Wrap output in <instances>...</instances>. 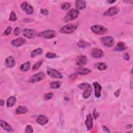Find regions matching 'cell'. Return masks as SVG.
<instances>
[{
  "instance_id": "cell-35",
  "label": "cell",
  "mask_w": 133,
  "mask_h": 133,
  "mask_svg": "<svg viewBox=\"0 0 133 133\" xmlns=\"http://www.w3.org/2000/svg\"><path fill=\"white\" fill-rule=\"evenodd\" d=\"M53 96V94L51 93H47L45 95L44 97V99L45 100H49L50 99H51L52 98Z\"/></svg>"
},
{
  "instance_id": "cell-9",
  "label": "cell",
  "mask_w": 133,
  "mask_h": 133,
  "mask_svg": "<svg viewBox=\"0 0 133 133\" xmlns=\"http://www.w3.org/2000/svg\"><path fill=\"white\" fill-rule=\"evenodd\" d=\"M20 7L23 11L25 12L26 14H28V15L32 14L34 12L33 7L26 2H23L21 4Z\"/></svg>"
},
{
  "instance_id": "cell-30",
  "label": "cell",
  "mask_w": 133,
  "mask_h": 133,
  "mask_svg": "<svg viewBox=\"0 0 133 133\" xmlns=\"http://www.w3.org/2000/svg\"><path fill=\"white\" fill-rule=\"evenodd\" d=\"M88 45H90V44L88 42L84 41H80L78 43V46L80 47H85L88 46Z\"/></svg>"
},
{
  "instance_id": "cell-19",
  "label": "cell",
  "mask_w": 133,
  "mask_h": 133,
  "mask_svg": "<svg viewBox=\"0 0 133 133\" xmlns=\"http://www.w3.org/2000/svg\"><path fill=\"white\" fill-rule=\"evenodd\" d=\"M85 124L88 130H90L93 127V118L91 114H88L87 116L86 120L85 121Z\"/></svg>"
},
{
  "instance_id": "cell-4",
  "label": "cell",
  "mask_w": 133,
  "mask_h": 133,
  "mask_svg": "<svg viewBox=\"0 0 133 133\" xmlns=\"http://www.w3.org/2000/svg\"><path fill=\"white\" fill-rule=\"evenodd\" d=\"M79 14V12L77 10L72 9L71 10L65 17L64 20L65 22H68L73 19H75L77 17Z\"/></svg>"
},
{
  "instance_id": "cell-27",
  "label": "cell",
  "mask_w": 133,
  "mask_h": 133,
  "mask_svg": "<svg viewBox=\"0 0 133 133\" xmlns=\"http://www.w3.org/2000/svg\"><path fill=\"white\" fill-rule=\"evenodd\" d=\"M61 84V82L60 81L52 82L50 84V87L52 89H57L60 87Z\"/></svg>"
},
{
  "instance_id": "cell-11",
  "label": "cell",
  "mask_w": 133,
  "mask_h": 133,
  "mask_svg": "<svg viewBox=\"0 0 133 133\" xmlns=\"http://www.w3.org/2000/svg\"><path fill=\"white\" fill-rule=\"evenodd\" d=\"M91 55L93 57L95 58H101L103 56V52L101 49L94 48L91 51Z\"/></svg>"
},
{
  "instance_id": "cell-17",
  "label": "cell",
  "mask_w": 133,
  "mask_h": 133,
  "mask_svg": "<svg viewBox=\"0 0 133 133\" xmlns=\"http://www.w3.org/2000/svg\"><path fill=\"white\" fill-rule=\"evenodd\" d=\"M48 122V118L43 115L39 116L37 119V122L41 125H44L47 124Z\"/></svg>"
},
{
  "instance_id": "cell-24",
  "label": "cell",
  "mask_w": 133,
  "mask_h": 133,
  "mask_svg": "<svg viewBox=\"0 0 133 133\" xmlns=\"http://www.w3.org/2000/svg\"><path fill=\"white\" fill-rule=\"evenodd\" d=\"M16 102V99L15 97L12 96L10 97L7 100V107H12L14 106Z\"/></svg>"
},
{
  "instance_id": "cell-42",
  "label": "cell",
  "mask_w": 133,
  "mask_h": 133,
  "mask_svg": "<svg viewBox=\"0 0 133 133\" xmlns=\"http://www.w3.org/2000/svg\"><path fill=\"white\" fill-rule=\"evenodd\" d=\"M0 103H1V105H3L4 104V101L3 100H1L0 101Z\"/></svg>"
},
{
  "instance_id": "cell-1",
  "label": "cell",
  "mask_w": 133,
  "mask_h": 133,
  "mask_svg": "<svg viewBox=\"0 0 133 133\" xmlns=\"http://www.w3.org/2000/svg\"><path fill=\"white\" fill-rule=\"evenodd\" d=\"M77 26L74 23L68 24L60 29V32L64 34H70L73 33L77 28Z\"/></svg>"
},
{
  "instance_id": "cell-29",
  "label": "cell",
  "mask_w": 133,
  "mask_h": 133,
  "mask_svg": "<svg viewBox=\"0 0 133 133\" xmlns=\"http://www.w3.org/2000/svg\"><path fill=\"white\" fill-rule=\"evenodd\" d=\"M61 8L64 11H67L68 10H69L70 8V7H71V4L69 3H64L61 5Z\"/></svg>"
},
{
  "instance_id": "cell-20",
  "label": "cell",
  "mask_w": 133,
  "mask_h": 133,
  "mask_svg": "<svg viewBox=\"0 0 133 133\" xmlns=\"http://www.w3.org/2000/svg\"><path fill=\"white\" fill-rule=\"evenodd\" d=\"M91 70L87 69V68H82L80 67L77 69V72L78 74L81 75H85L87 74H89L91 73Z\"/></svg>"
},
{
  "instance_id": "cell-36",
  "label": "cell",
  "mask_w": 133,
  "mask_h": 133,
  "mask_svg": "<svg viewBox=\"0 0 133 133\" xmlns=\"http://www.w3.org/2000/svg\"><path fill=\"white\" fill-rule=\"evenodd\" d=\"M12 28L10 27V26H8V27L7 28V29H6V30L4 32V34L6 35V36H8L11 34V32H12Z\"/></svg>"
},
{
  "instance_id": "cell-37",
  "label": "cell",
  "mask_w": 133,
  "mask_h": 133,
  "mask_svg": "<svg viewBox=\"0 0 133 133\" xmlns=\"http://www.w3.org/2000/svg\"><path fill=\"white\" fill-rule=\"evenodd\" d=\"M20 32H21V29L19 27H17V28H16L15 29L14 31V33L15 36H18V35L20 34Z\"/></svg>"
},
{
  "instance_id": "cell-15",
  "label": "cell",
  "mask_w": 133,
  "mask_h": 133,
  "mask_svg": "<svg viewBox=\"0 0 133 133\" xmlns=\"http://www.w3.org/2000/svg\"><path fill=\"white\" fill-rule=\"evenodd\" d=\"M93 85L95 87V97L97 98H99L101 96V92L102 87L101 85L97 82H95L93 83Z\"/></svg>"
},
{
  "instance_id": "cell-34",
  "label": "cell",
  "mask_w": 133,
  "mask_h": 133,
  "mask_svg": "<svg viewBox=\"0 0 133 133\" xmlns=\"http://www.w3.org/2000/svg\"><path fill=\"white\" fill-rule=\"evenodd\" d=\"M33 132V129L31 125H28L25 128V132L26 133H31Z\"/></svg>"
},
{
  "instance_id": "cell-38",
  "label": "cell",
  "mask_w": 133,
  "mask_h": 133,
  "mask_svg": "<svg viewBox=\"0 0 133 133\" xmlns=\"http://www.w3.org/2000/svg\"><path fill=\"white\" fill-rule=\"evenodd\" d=\"M93 116L95 119H97L99 116V113L97 112V111L96 109H95L93 111Z\"/></svg>"
},
{
  "instance_id": "cell-7",
  "label": "cell",
  "mask_w": 133,
  "mask_h": 133,
  "mask_svg": "<svg viewBox=\"0 0 133 133\" xmlns=\"http://www.w3.org/2000/svg\"><path fill=\"white\" fill-rule=\"evenodd\" d=\"M45 75L43 72H39L37 74H36L35 75H34L33 76H32L29 79V82L30 83H36V82H40L45 78Z\"/></svg>"
},
{
  "instance_id": "cell-5",
  "label": "cell",
  "mask_w": 133,
  "mask_h": 133,
  "mask_svg": "<svg viewBox=\"0 0 133 133\" xmlns=\"http://www.w3.org/2000/svg\"><path fill=\"white\" fill-rule=\"evenodd\" d=\"M56 34V33L55 31L51 30H46L39 33L38 34V36L41 38L46 39H51L55 37Z\"/></svg>"
},
{
  "instance_id": "cell-21",
  "label": "cell",
  "mask_w": 133,
  "mask_h": 133,
  "mask_svg": "<svg viewBox=\"0 0 133 133\" xmlns=\"http://www.w3.org/2000/svg\"><path fill=\"white\" fill-rule=\"evenodd\" d=\"M28 108H26L25 106L23 105H21L19 106L17 108V109L16 110V113L17 114H22L25 113L26 112H27L28 111Z\"/></svg>"
},
{
  "instance_id": "cell-25",
  "label": "cell",
  "mask_w": 133,
  "mask_h": 133,
  "mask_svg": "<svg viewBox=\"0 0 133 133\" xmlns=\"http://www.w3.org/2000/svg\"><path fill=\"white\" fill-rule=\"evenodd\" d=\"M43 50L41 48H37L33 50L31 53V57L32 58H34L38 56L41 55L42 54Z\"/></svg>"
},
{
  "instance_id": "cell-39",
  "label": "cell",
  "mask_w": 133,
  "mask_h": 133,
  "mask_svg": "<svg viewBox=\"0 0 133 133\" xmlns=\"http://www.w3.org/2000/svg\"><path fill=\"white\" fill-rule=\"evenodd\" d=\"M41 13H42V14H43L44 15L46 16V15H47L48 14V11H47V10L43 9V10H42L41 11Z\"/></svg>"
},
{
  "instance_id": "cell-2",
  "label": "cell",
  "mask_w": 133,
  "mask_h": 133,
  "mask_svg": "<svg viewBox=\"0 0 133 133\" xmlns=\"http://www.w3.org/2000/svg\"><path fill=\"white\" fill-rule=\"evenodd\" d=\"M79 88L81 90H84V92L83 94L84 98L87 99L91 96L92 94V88L90 84L87 83H82L81 84L79 85Z\"/></svg>"
},
{
  "instance_id": "cell-23",
  "label": "cell",
  "mask_w": 133,
  "mask_h": 133,
  "mask_svg": "<svg viewBox=\"0 0 133 133\" xmlns=\"http://www.w3.org/2000/svg\"><path fill=\"white\" fill-rule=\"evenodd\" d=\"M127 49V46H126L125 44L123 42H119L118 43L117 46L114 48L115 50L117 51H123Z\"/></svg>"
},
{
  "instance_id": "cell-22",
  "label": "cell",
  "mask_w": 133,
  "mask_h": 133,
  "mask_svg": "<svg viewBox=\"0 0 133 133\" xmlns=\"http://www.w3.org/2000/svg\"><path fill=\"white\" fill-rule=\"evenodd\" d=\"M86 6L85 2L84 1H76L75 3V7L77 10H83Z\"/></svg>"
},
{
  "instance_id": "cell-12",
  "label": "cell",
  "mask_w": 133,
  "mask_h": 133,
  "mask_svg": "<svg viewBox=\"0 0 133 133\" xmlns=\"http://www.w3.org/2000/svg\"><path fill=\"white\" fill-rule=\"evenodd\" d=\"M119 8L117 6H113V7H110L107 11L105 12L104 13V15L105 16H112L117 14L119 13Z\"/></svg>"
},
{
  "instance_id": "cell-3",
  "label": "cell",
  "mask_w": 133,
  "mask_h": 133,
  "mask_svg": "<svg viewBox=\"0 0 133 133\" xmlns=\"http://www.w3.org/2000/svg\"><path fill=\"white\" fill-rule=\"evenodd\" d=\"M91 30L95 34L102 35L104 34L107 32V29L105 28L104 26L101 25H93L91 27Z\"/></svg>"
},
{
  "instance_id": "cell-13",
  "label": "cell",
  "mask_w": 133,
  "mask_h": 133,
  "mask_svg": "<svg viewBox=\"0 0 133 133\" xmlns=\"http://www.w3.org/2000/svg\"><path fill=\"white\" fill-rule=\"evenodd\" d=\"M87 62V57L85 56L81 55L77 56L76 59V65L79 66H83L86 64Z\"/></svg>"
},
{
  "instance_id": "cell-16",
  "label": "cell",
  "mask_w": 133,
  "mask_h": 133,
  "mask_svg": "<svg viewBox=\"0 0 133 133\" xmlns=\"http://www.w3.org/2000/svg\"><path fill=\"white\" fill-rule=\"evenodd\" d=\"M15 60L13 56H9L5 60V66L7 68H13L15 65Z\"/></svg>"
},
{
  "instance_id": "cell-31",
  "label": "cell",
  "mask_w": 133,
  "mask_h": 133,
  "mask_svg": "<svg viewBox=\"0 0 133 133\" xmlns=\"http://www.w3.org/2000/svg\"><path fill=\"white\" fill-rule=\"evenodd\" d=\"M42 63H43V61H42V60H40V61H38L36 64H35L33 65V66L32 67V70L35 71V70H37V69H38L40 68V67L41 66V65L42 64Z\"/></svg>"
},
{
  "instance_id": "cell-14",
  "label": "cell",
  "mask_w": 133,
  "mask_h": 133,
  "mask_svg": "<svg viewBox=\"0 0 133 133\" xmlns=\"http://www.w3.org/2000/svg\"><path fill=\"white\" fill-rule=\"evenodd\" d=\"M25 40L22 38H19L12 41V45L16 47H20L25 43Z\"/></svg>"
},
{
  "instance_id": "cell-26",
  "label": "cell",
  "mask_w": 133,
  "mask_h": 133,
  "mask_svg": "<svg viewBox=\"0 0 133 133\" xmlns=\"http://www.w3.org/2000/svg\"><path fill=\"white\" fill-rule=\"evenodd\" d=\"M30 68V63L28 61L22 64L20 66V70L22 71L25 72V71H27L28 70H29Z\"/></svg>"
},
{
  "instance_id": "cell-8",
  "label": "cell",
  "mask_w": 133,
  "mask_h": 133,
  "mask_svg": "<svg viewBox=\"0 0 133 133\" xmlns=\"http://www.w3.org/2000/svg\"><path fill=\"white\" fill-rule=\"evenodd\" d=\"M47 73L48 75L50 76L52 78H63V75L61 73L57 71L56 70H55L54 69L51 68H48L47 70Z\"/></svg>"
},
{
  "instance_id": "cell-41",
  "label": "cell",
  "mask_w": 133,
  "mask_h": 133,
  "mask_svg": "<svg viewBox=\"0 0 133 133\" xmlns=\"http://www.w3.org/2000/svg\"><path fill=\"white\" fill-rule=\"evenodd\" d=\"M107 2L109 4H112V3H113L116 2V1H108Z\"/></svg>"
},
{
  "instance_id": "cell-10",
  "label": "cell",
  "mask_w": 133,
  "mask_h": 133,
  "mask_svg": "<svg viewBox=\"0 0 133 133\" xmlns=\"http://www.w3.org/2000/svg\"><path fill=\"white\" fill-rule=\"evenodd\" d=\"M22 33L25 37L28 39L34 38L37 36L36 31L33 29H24L22 31Z\"/></svg>"
},
{
  "instance_id": "cell-32",
  "label": "cell",
  "mask_w": 133,
  "mask_h": 133,
  "mask_svg": "<svg viewBox=\"0 0 133 133\" xmlns=\"http://www.w3.org/2000/svg\"><path fill=\"white\" fill-rule=\"evenodd\" d=\"M46 57L48 59H52V58H55L57 57V55L55 53L52 52H48L46 55Z\"/></svg>"
},
{
  "instance_id": "cell-18",
  "label": "cell",
  "mask_w": 133,
  "mask_h": 133,
  "mask_svg": "<svg viewBox=\"0 0 133 133\" xmlns=\"http://www.w3.org/2000/svg\"><path fill=\"white\" fill-rule=\"evenodd\" d=\"M0 124H1V127L4 130H5L7 131H9V132H12L13 131V127L10 124H8L7 123L5 122L4 121H3L2 120L0 121Z\"/></svg>"
},
{
  "instance_id": "cell-33",
  "label": "cell",
  "mask_w": 133,
  "mask_h": 133,
  "mask_svg": "<svg viewBox=\"0 0 133 133\" xmlns=\"http://www.w3.org/2000/svg\"><path fill=\"white\" fill-rule=\"evenodd\" d=\"M10 20L11 21H15L17 20V17L15 13L14 12H12L10 15Z\"/></svg>"
},
{
  "instance_id": "cell-28",
  "label": "cell",
  "mask_w": 133,
  "mask_h": 133,
  "mask_svg": "<svg viewBox=\"0 0 133 133\" xmlns=\"http://www.w3.org/2000/svg\"><path fill=\"white\" fill-rule=\"evenodd\" d=\"M98 69L100 70H104L107 68V66L106 65L105 63H99L97 65Z\"/></svg>"
},
{
  "instance_id": "cell-6",
  "label": "cell",
  "mask_w": 133,
  "mask_h": 133,
  "mask_svg": "<svg viewBox=\"0 0 133 133\" xmlns=\"http://www.w3.org/2000/svg\"><path fill=\"white\" fill-rule=\"evenodd\" d=\"M102 44L107 47H112L114 43V39L111 37H104L101 39Z\"/></svg>"
},
{
  "instance_id": "cell-40",
  "label": "cell",
  "mask_w": 133,
  "mask_h": 133,
  "mask_svg": "<svg viewBox=\"0 0 133 133\" xmlns=\"http://www.w3.org/2000/svg\"><path fill=\"white\" fill-rule=\"evenodd\" d=\"M123 58H124V59H125L126 60H129V56L127 54V53H126V54H125L123 55Z\"/></svg>"
}]
</instances>
